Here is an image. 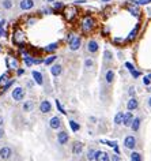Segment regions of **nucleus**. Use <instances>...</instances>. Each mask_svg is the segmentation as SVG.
Segmentation results:
<instances>
[{"mask_svg": "<svg viewBox=\"0 0 151 161\" xmlns=\"http://www.w3.org/2000/svg\"><path fill=\"white\" fill-rule=\"evenodd\" d=\"M63 14H64V18L68 20V22H71V20H74L76 18L78 11H76V8H75V5H68V7L63 8Z\"/></svg>", "mask_w": 151, "mask_h": 161, "instance_id": "obj_5", "label": "nucleus"}, {"mask_svg": "<svg viewBox=\"0 0 151 161\" xmlns=\"http://www.w3.org/2000/svg\"><path fill=\"white\" fill-rule=\"evenodd\" d=\"M2 52H3V45L0 44V53H2Z\"/></svg>", "mask_w": 151, "mask_h": 161, "instance_id": "obj_57", "label": "nucleus"}, {"mask_svg": "<svg viewBox=\"0 0 151 161\" xmlns=\"http://www.w3.org/2000/svg\"><path fill=\"white\" fill-rule=\"evenodd\" d=\"M102 143H106L108 146H110V148H114V146H117V142L116 141H113V142H110V141H101Z\"/></svg>", "mask_w": 151, "mask_h": 161, "instance_id": "obj_43", "label": "nucleus"}, {"mask_svg": "<svg viewBox=\"0 0 151 161\" xmlns=\"http://www.w3.org/2000/svg\"><path fill=\"white\" fill-rule=\"evenodd\" d=\"M61 72H63V66H61V64L56 63V64H52V66H51V74L53 75L54 78L60 77Z\"/></svg>", "mask_w": 151, "mask_h": 161, "instance_id": "obj_17", "label": "nucleus"}, {"mask_svg": "<svg viewBox=\"0 0 151 161\" xmlns=\"http://www.w3.org/2000/svg\"><path fill=\"white\" fill-rule=\"evenodd\" d=\"M86 51L89 52L90 55L98 53V51H100V44H98V41L94 38H90L86 44Z\"/></svg>", "mask_w": 151, "mask_h": 161, "instance_id": "obj_7", "label": "nucleus"}, {"mask_svg": "<svg viewBox=\"0 0 151 161\" xmlns=\"http://www.w3.org/2000/svg\"><path fill=\"white\" fill-rule=\"evenodd\" d=\"M59 45H60V42H52L44 48V52H46V53H53V52H56L57 49H59Z\"/></svg>", "mask_w": 151, "mask_h": 161, "instance_id": "obj_23", "label": "nucleus"}, {"mask_svg": "<svg viewBox=\"0 0 151 161\" xmlns=\"http://www.w3.org/2000/svg\"><path fill=\"white\" fill-rule=\"evenodd\" d=\"M94 154H95V150H94V149H89V150H87L86 159L89 160V161H94Z\"/></svg>", "mask_w": 151, "mask_h": 161, "instance_id": "obj_38", "label": "nucleus"}, {"mask_svg": "<svg viewBox=\"0 0 151 161\" xmlns=\"http://www.w3.org/2000/svg\"><path fill=\"white\" fill-rule=\"evenodd\" d=\"M63 8H64V3L63 2H59V0H56V2L52 3V10L54 11V13H59V11H61Z\"/></svg>", "mask_w": 151, "mask_h": 161, "instance_id": "obj_28", "label": "nucleus"}, {"mask_svg": "<svg viewBox=\"0 0 151 161\" xmlns=\"http://www.w3.org/2000/svg\"><path fill=\"white\" fill-rule=\"evenodd\" d=\"M83 148H85V145H83L82 142L75 141L74 145H72V154H74V156H80L83 152Z\"/></svg>", "mask_w": 151, "mask_h": 161, "instance_id": "obj_16", "label": "nucleus"}, {"mask_svg": "<svg viewBox=\"0 0 151 161\" xmlns=\"http://www.w3.org/2000/svg\"><path fill=\"white\" fill-rule=\"evenodd\" d=\"M125 68L129 71V74L133 77V79H136V78L140 77V72H139L138 70L135 68V66H133L132 63H129V61H127V63H125Z\"/></svg>", "mask_w": 151, "mask_h": 161, "instance_id": "obj_19", "label": "nucleus"}, {"mask_svg": "<svg viewBox=\"0 0 151 161\" xmlns=\"http://www.w3.org/2000/svg\"><path fill=\"white\" fill-rule=\"evenodd\" d=\"M129 160L131 161H143V156L139 152H132L129 154Z\"/></svg>", "mask_w": 151, "mask_h": 161, "instance_id": "obj_29", "label": "nucleus"}, {"mask_svg": "<svg viewBox=\"0 0 151 161\" xmlns=\"http://www.w3.org/2000/svg\"><path fill=\"white\" fill-rule=\"evenodd\" d=\"M15 5V2L14 0H0V7L4 11H11Z\"/></svg>", "mask_w": 151, "mask_h": 161, "instance_id": "obj_18", "label": "nucleus"}, {"mask_svg": "<svg viewBox=\"0 0 151 161\" xmlns=\"http://www.w3.org/2000/svg\"><path fill=\"white\" fill-rule=\"evenodd\" d=\"M68 141H69V135L67 131H59V133H57V143H59V145L64 146L68 143Z\"/></svg>", "mask_w": 151, "mask_h": 161, "instance_id": "obj_13", "label": "nucleus"}, {"mask_svg": "<svg viewBox=\"0 0 151 161\" xmlns=\"http://www.w3.org/2000/svg\"><path fill=\"white\" fill-rule=\"evenodd\" d=\"M23 74H25V68H18L16 70V75H18V77H22Z\"/></svg>", "mask_w": 151, "mask_h": 161, "instance_id": "obj_48", "label": "nucleus"}, {"mask_svg": "<svg viewBox=\"0 0 151 161\" xmlns=\"http://www.w3.org/2000/svg\"><path fill=\"white\" fill-rule=\"evenodd\" d=\"M127 8H128V11H129L131 14H132V15H135V16H140V10H139V8H136V7H135V4H133V7H132V5H128Z\"/></svg>", "mask_w": 151, "mask_h": 161, "instance_id": "obj_35", "label": "nucleus"}, {"mask_svg": "<svg viewBox=\"0 0 151 161\" xmlns=\"http://www.w3.org/2000/svg\"><path fill=\"white\" fill-rule=\"evenodd\" d=\"M150 3H151V0H136V4L138 5H147Z\"/></svg>", "mask_w": 151, "mask_h": 161, "instance_id": "obj_41", "label": "nucleus"}, {"mask_svg": "<svg viewBox=\"0 0 151 161\" xmlns=\"http://www.w3.org/2000/svg\"><path fill=\"white\" fill-rule=\"evenodd\" d=\"M33 85H34V81H33V79H31V81H29V82H27V83H26V86H27V87H29V89H31V87H33Z\"/></svg>", "mask_w": 151, "mask_h": 161, "instance_id": "obj_50", "label": "nucleus"}, {"mask_svg": "<svg viewBox=\"0 0 151 161\" xmlns=\"http://www.w3.org/2000/svg\"><path fill=\"white\" fill-rule=\"evenodd\" d=\"M7 36V31L4 30V29H3V30H0V37H5Z\"/></svg>", "mask_w": 151, "mask_h": 161, "instance_id": "obj_53", "label": "nucleus"}, {"mask_svg": "<svg viewBox=\"0 0 151 161\" xmlns=\"http://www.w3.org/2000/svg\"><path fill=\"white\" fill-rule=\"evenodd\" d=\"M128 94L131 96V97H135V94H136V89H135V86H129Z\"/></svg>", "mask_w": 151, "mask_h": 161, "instance_id": "obj_42", "label": "nucleus"}, {"mask_svg": "<svg viewBox=\"0 0 151 161\" xmlns=\"http://www.w3.org/2000/svg\"><path fill=\"white\" fill-rule=\"evenodd\" d=\"M53 2H56V0H46V3H53Z\"/></svg>", "mask_w": 151, "mask_h": 161, "instance_id": "obj_56", "label": "nucleus"}, {"mask_svg": "<svg viewBox=\"0 0 151 161\" xmlns=\"http://www.w3.org/2000/svg\"><path fill=\"white\" fill-rule=\"evenodd\" d=\"M53 13L54 11L49 7H42L41 8V14H44V15H49V14H53Z\"/></svg>", "mask_w": 151, "mask_h": 161, "instance_id": "obj_40", "label": "nucleus"}, {"mask_svg": "<svg viewBox=\"0 0 151 161\" xmlns=\"http://www.w3.org/2000/svg\"><path fill=\"white\" fill-rule=\"evenodd\" d=\"M5 19H0V30H3V29H4V26H5Z\"/></svg>", "mask_w": 151, "mask_h": 161, "instance_id": "obj_49", "label": "nucleus"}, {"mask_svg": "<svg viewBox=\"0 0 151 161\" xmlns=\"http://www.w3.org/2000/svg\"><path fill=\"white\" fill-rule=\"evenodd\" d=\"M113 42H114V44H120V42H124V38H114V40H113Z\"/></svg>", "mask_w": 151, "mask_h": 161, "instance_id": "obj_51", "label": "nucleus"}, {"mask_svg": "<svg viewBox=\"0 0 151 161\" xmlns=\"http://www.w3.org/2000/svg\"><path fill=\"white\" fill-rule=\"evenodd\" d=\"M63 126V122H61V118L60 116H53V118L49 119V127L52 130H60Z\"/></svg>", "mask_w": 151, "mask_h": 161, "instance_id": "obj_12", "label": "nucleus"}, {"mask_svg": "<svg viewBox=\"0 0 151 161\" xmlns=\"http://www.w3.org/2000/svg\"><path fill=\"white\" fill-rule=\"evenodd\" d=\"M37 20H38V18H37V16H27V18L25 19V25L26 26H33V25H36L37 23Z\"/></svg>", "mask_w": 151, "mask_h": 161, "instance_id": "obj_32", "label": "nucleus"}, {"mask_svg": "<svg viewBox=\"0 0 151 161\" xmlns=\"http://www.w3.org/2000/svg\"><path fill=\"white\" fill-rule=\"evenodd\" d=\"M31 78H33L34 83L40 85V86H44V75H42L41 71L33 70V71H31Z\"/></svg>", "mask_w": 151, "mask_h": 161, "instance_id": "obj_14", "label": "nucleus"}, {"mask_svg": "<svg viewBox=\"0 0 151 161\" xmlns=\"http://www.w3.org/2000/svg\"><path fill=\"white\" fill-rule=\"evenodd\" d=\"M139 27H140V25H139V23H136V26H135V29H133L132 31H131V33L128 34V41H132L133 38H135L136 36H138V31H139Z\"/></svg>", "mask_w": 151, "mask_h": 161, "instance_id": "obj_30", "label": "nucleus"}, {"mask_svg": "<svg viewBox=\"0 0 151 161\" xmlns=\"http://www.w3.org/2000/svg\"><path fill=\"white\" fill-rule=\"evenodd\" d=\"M104 57H105V61H113V53L109 51V49H106V51H105Z\"/></svg>", "mask_w": 151, "mask_h": 161, "instance_id": "obj_37", "label": "nucleus"}, {"mask_svg": "<svg viewBox=\"0 0 151 161\" xmlns=\"http://www.w3.org/2000/svg\"><path fill=\"white\" fill-rule=\"evenodd\" d=\"M22 109H23V112H33V109H34V101L33 100L25 101V102H23V105H22Z\"/></svg>", "mask_w": 151, "mask_h": 161, "instance_id": "obj_24", "label": "nucleus"}, {"mask_svg": "<svg viewBox=\"0 0 151 161\" xmlns=\"http://www.w3.org/2000/svg\"><path fill=\"white\" fill-rule=\"evenodd\" d=\"M36 7V0H21L19 2V10L21 11H30Z\"/></svg>", "mask_w": 151, "mask_h": 161, "instance_id": "obj_9", "label": "nucleus"}, {"mask_svg": "<svg viewBox=\"0 0 151 161\" xmlns=\"http://www.w3.org/2000/svg\"><path fill=\"white\" fill-rule=\"evenodd\" d=\"M94 161H110V156L104 150H95Z\"/></svg>", "mask_w": 151, "mask_h": 161, "instance_id": "obj_15", "label": "nucleus"}, {"mask_svg": "<svg viewBox=\"0 0 151 161\" xmlns=\"http://www.w3.org/2000/svg\"><path fill=\"white\" fill-rule=\"evenodd\" d=\"M3 138H4V130H3V128L0 127V141H2Z\"/></svg>", "mask_w": 151, "mask_h": 161, "instance_id": "obj_52", "label": "nucleus"}, {"mask_svg": "<svg viewBox=\"0 0 151 161\" xmlns=\"http://www.w3.org/2000/svg\"><path fill=\"white\" fill-rule=\"evenodd\" d=\"M80 27H82L83 33H90V31L95 27V19L93 18V16H86V18L82 20Z\"/></svg>", "mask_w": 151, "mask_h": 161, "instance_id": "obj_3", "label": "nucleus"}, {"mask_svg": "<svg viewBox=\"0 0 151 161\" xmlns=\"http://www.w3.org/2000/svg\"><path fill=\"white\" fill-rule=\"evenodd\" d=\"M0 19H2V16H0Z\"/></svg>", "mask_w": 151, "mask_h": 161, "instance_id": "obj_59", "label": "nucleus"}, {"mask_svg": "<svg viewBox=\"0 0 151 161\" xmlns=\"http://www.w3.org/2000/svg\"><path fill=\"white\" fill-rule=\"evenodd\" d=\"M10 78H11V77H10V74H8V72H4V74L0 75V87H2L3 85L5 83V82L10 79Z\"/></svg>", "mask_w": 151, "mask_h": 161, "instance_id": "obj_36", "label": "nucleus"}, {"mask_svg": "<svg viewBox=\"0 0 151 161\" xmlns=\"http://www.w3.org/2000/svg\"><path fill=\"white\" fill-rule=\"evenodd\" d=\"M15 81H16V79H14V78H10V79H8V81L5 82V83L2 86V90H0V94H4V93L7 92V90L10 89V87L12 86L14 83H15Z\"/></svg>", "mask_w": 151, "mask_h": 161, "instance_id": "obj_25", "label": "nucleus"}, {"mask_svg": "<svg viewBox=\"0 0 151 161\" xmlns=\"http://www.w3.org/2000/svg\"><path fill=\"white\" fill-rule=\"evenodd\" d=\"M100 2H102V3H110L112 0H100Z\"/></svg>", "mask_w": 151, "mask_h": 161, "instance_id": "obj_55", "label": "nucleus"}, {"mask_svg": "<svg viewBox=\"0 0 151 161\" xmlns=\"http://www.w3.org/2000/svg\"><path fill=\"white\" fill-rule=\"evenodd\" d=\"M75 36H76V34H75V33H68V36L65 37V41H67V42H69V41H71L72 38H74Z\"/></svg>", "mask_w": 151, "mask_h": 161, "instance_id": "obj_46", "label": "nucleus"}, {"mask_svg": "<svg viewBox=\"0 0 151 161\" xmlns=\"http://www.w3.org/2000/svg\"><path fill=\"white\" fill-rule=\"evenodd\" d=\"M143 85H144V86H150V85H151V79H150L149 77H144L143 78Z\"/></svg>", "mask_w": 151, "mask_h": 161, "instance_id": "obj_44", "label": "nucleus"}, {"mask_svg": "<svg viewBox=\"0 0 151 161\" xmlns=\"http://www.w3.org/2000/svg\"><path fill=\"white\" fill-rule=\"evenodd\" d=\"M132 119H133V113L132 112L124 113V118H123V126H124V127H131Z\"/></svg>", "mask_w": 151, "mask_h": 161, "instance_id": "obj_22", "label": "nucleus"}, {"mask_svg": "<svg viewBox=\"0 0 151 161\" xmlns=\"http://www.w3.org/2000/svg\"><path fill=\"white\" fill-rule=\"evenodd\" d=\"M147 104H149V107L151 108V96H150V98H149V101H147Z\"/></svg>", "mask_w": 151, "mask_h": 161, "instance_id": "obj_54", "label": "nucleus"}, {"mask_svg": "<svg viewBox=\"0 0 151 161\" xmlns=\"http://www.w3.org/2000/svg\"><path fill=\"white\" fill-rule=\"evenodd\" d=\"M56 108L59 109V112H60V113H63V115H67V112H65L64 107H63V105H61V102H60L59 100H56Z\"/></svg>", "mask_w": 151, "mask_h": 161, "instance_id": "obj_39", "label": "nucleus"}, {"mask_svg": "<svg viewBox=\"0 0 151 161\" xmlns=\"http://www.w3.org/2000/svg\"><path fill=\"white\" fill-rule=\"evenodd\" d=\"M40 112L44 113V115H46V113H51L52 112V102L49 100H42L41 102H40Z\"/></svg>", "mask_w": 151, "mask_h": 161, "instance_id": "obj_11", "label": "nucleus"}, {"mask_svg": "<svg viewBox=\"0 0 151 161\" xmlns=\"http://www.w3.org/2000/svg\"><path fill=\"white\" fill-rule=\"evenodd\" d=\"M56 60H57V55L51 53L48 57H46V59H44V64H45V66H52V64H53Z\"/></svg>", "mask_w": 151, "mask_h": 161, "instance_id": "obj_27", "label": "nucleus"}, {"mask_svg": "<svg viewBox=\"0 0 151 161\" xmlns=\"http://www.w3.org/2000/svg\"><path fill=\"white\" fill-rule=\"evenodd\" d=\"M147 77H149V78H150V79H151V74H149V75H147Z\"/></svg>", "mask_w": 151, "mask_h": 161, "instance_id": "obj_58", "label": "nucleus"}, {"mask_svg": "<svg viewBox=\"0 0 151 161\" xmlns=\"http://www.w3.org/2000/svg\"><path fill=\"white\" fill-rule=\"evenodd\" d=\"M123 118H124V112H117L114 116V124L116 126H121L123 124Z\"/></svg>", "mask_w": 151, "mask_h": 161, "instance_id": "obj_31", "label": "nucleus"}, {"mask_svg": "<svg viewBox=\"0 0 151 161\" xmlns=\"http://www.w3.org/2000/svg\"><path fill=\"white\" fill-rule=\"evenodd\" d=\"M94 66H95V61L93 60V59L87 57V59L85 60V68H86V70H91V68H94Z\"/></svg>", "mask_w": 151, "mask_h": 161, "instance_id": "obj_34", "label": "nucleus"}, {"mask_svg": "<svg viewBox=\"0 0 151 161\" xmlns=\"http://www.w3.org/2000/svg\"><path fill=\"white\" fill-rule=\"evenodd\" d=\"M12 44L18 46H22L26 44V34L22 29H15L12 33Z\"/></svg>", "mask_w": 151, "mask_h": 161, "instance_id": "obj_1", "label": "nucleus"}, {"mask_svg": "<svg viewBox=\"0 0 151 161\" xmlns=\"http://www.w3.org/2000/svg\"><path fill=\"white\" fill-rule=\"evenodd\" d=\"M110 159H112V161H123L118 154H112V156H110Z\"/></svg>", "mask_w": 151, "mask_h": 161, "instance_id": "obj_45", "label": "nucleus"}, {"mask_svg": "<svg viewBox=\"0 0 151 161\" xmlns=\"http://www.w3.org/2000/svg\"><path fill=\"white\" fill-rule=\"evenodd\" d=\"M68 124H69V127H71V130L74 131V133H78V131L80 130V124L79 123H76L75 120H69Z\"/></svg>", "mask_w": 151, "mask_h": 161, "instance_id": "obj_33", "label": "nucleus"}, {"mask_svg": "<svg viewBox=\"0 0 151 161\" xmlns=\"http://www.w3.org/2000/svg\"><path fill=\"white\" fill-rule=\"evenodd\" d=\"M138 107H139V101L136 100V97H131L128 102H127V109L128 111H135L138 109Z\"/></svg>", "mask_w": 151, "mask_h": 161, "instance_id": "obj_21", "label": "nucleus"}, {"mask_svg": "<svg viewBox=\"0 0 151 161\" xmlns=\"http://www.w3.org/2000/svg\"><path fill=\"white\" fill-rule=\"evenodd\" d=\"M5 66H7L8 71H16L19 68L18 57L12 56V55H7V57H5Z\"/></svg>", "mask_w": 151, "mask_h": 161, "instance_id": "obj_4", "label": "nucleus"}, {"mask_svg": "<svg viewBox=\"0 0 151 161\" xmlns=\"http://www.w3.org/2000/svg\"><path fill=\"white\" fill-rule=\"evenodd\" d=\"M140 123H142V119L140 118H133L132 119V123H131V128H132V131H139V128H140Z\"/></svg>", "mask_w": 151, "mask_h": 161, "instance_id": "obj_26", "label": "nucleus"}, {"mask_svg": "<svg viewBox=\"0 0 151 161\" xmlns=\"http://www.w3.org/2000/svg\"><path fill=\"white\" fill-rule=\"evenodd\" d=\"M114 78H116L114 71H113V70H106L105 71V83L106 85H113Z\"/></svg>", "mask_w": 151, "mask_h": 161, "instance_id": "obj_20", "label": "nucleus"}, {"mask_svg": "<svg viewBox=\"0 0 151 161\" xmlns=\"http://www.w3.org/2000/svg\"><path fill=\"white\" fill-rule=\"evenodd\" d=\"M136 145H138V139H136V137H133V135H127L125 137V139H124V148L125 149L133 150V149L136 148Z\"/></svg>", "mask_w": 151, "mask_h": 161, "instance_id": "obj_8", "label": "nucleus"}, {"mask_svg": "<svg viewBox=\"0 0 151 161\" xmlns=\"http://www.w3.org/2000/svg\"><path fill=\"white\" fill-rule=\"evenodd\" d=\"M25 96H26V90L25 87L22 86H15L11 92V97L15 102H19V101H23L25 100Z\"/></svg>", "mask_w": 151, "mask_h": 161, "instance_id": "obj_2", "label": "nucleus"}, {"mask_svg": "<svg viewBox=\"0 0 151 161\" xmlns=\"http://www.w3.org/2000/svg\"><path fill=\"white\" fill-rule=\"evenodd\" d=\"M14 156V150L10 146H3L0 148V160L2 161H10Z\"/></svg>", "mask_w": 151, "mask_h": 161, "instance_id": "obj_6", "label": "nucleus"}, {"mask_svg": "<svg viewBox=\"0 0 151 161\" xmlns=\"http://www.w3.org/2000/svg\"><path fill=\"white\" fill-rule=\"evenodd\" d=\"M68 46H69V51H72V52L79 51V48L82 46V37L75 36L74 38L68 42Z\"/></svg>", "mask_w": 151, "mask_h": 161, "instance_id": "obj_10", "label": "nucleus"}, {"mask_svg": "<svg viewBox=\"0 0 151 161\" xmlns=\"http://www.w3.org/2000/svg\"><path fill=\"white\" fill-rule=\"evenodd\" d=\"M85 3H87L86 0H75V2H74V5H80V4H85Z\"/></svg>", "mask_w": 151, "mask_h": 161, "instance_id": "obj_47", "label": "nucleus"}]
</instances>
